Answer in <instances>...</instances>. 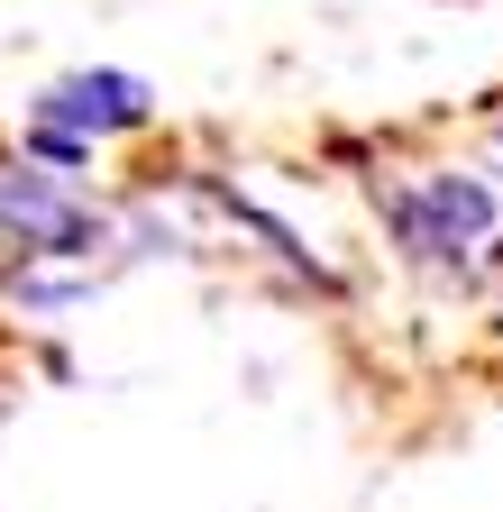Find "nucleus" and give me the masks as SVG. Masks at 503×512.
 <instances>
[{"label":"nucleus","mask_w":503,"mask_h":512,"mask_svg":"<svg viewBox=\"0 0 503 512\" xmlns=\"http://www.w3.org/2000/svg\"><path fill=\"white\" fill-rule=\"evenodd\" d=\"M0 238H19L28 256H92L110 229H101V211L83 202L74 183L28 174V165H0Z\"/></svg>","instance_id":"obj_2"},{"label":"nucleus","mask_w":503,"mask_h":512,"mask_svg":"<svg viewBox=\"0 0 503 512\" xmlns=\"http://www.w3.org/2000/svg\"><path fill=\"white\" fill-rule=\"evenodd\" d=\"M494 128H503V119H494Z\"/></svg>","instance_id":"obj_4"},{"label":"nucleus","mask_w":503,"mask_h":512,"mask_svg":"<svg viewBox=\"0 0 503 512\" xmlns=\"http://www.w3.org/2000/svg\"><path fill=\"white\" fill-rule=\"evenodd\" d=\"M385 220L412 256H430V266H476V247L494 238L503 202L476 183V174H421L403 192H385Z\"/></svg>","instance_id":"obj_1"},{"label":"nucleus","mask_w":503,"mask_h":512,"mask_svg":"<svg viewBox=\"0 0 503 512\" xmlns=\"http://www.w3.org/2000/svg\"><path fill=\"white\" fill-rule=\"evenodd\" d=\"M37 119L46 128H65V138H129V128H147L156 119V92L138 83V74H119V64H83V74H65V83H46L37 92Z\"/></svg>","instance_id":"obj_3"}]
</instances>
